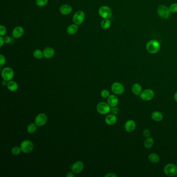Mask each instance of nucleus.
I'll return each instance as SVG.
<instances>
[{"label":"nucleus","mask_w":177,"mask_h":177,"mask_svg":"<svg viewBox=\"0 0 177 177\" xmlns=\"http://www.w3.org/2000/svg\"><path fill=\"white\" fill-rule=\"evenodd\" d=\"M33 56L36 59H41L42 58L43 56V52H42L40 50H36L33 52Z\"/></svg>","instance_id":"27"},{"label":"nucleus","mask_w":177,"mask_h":177,"mask_svg":"<svg viewBox=\"0 0 177 177\" xmlns=\"http://www.w3.org/2000/svg\"><path fill=\"white\" fill-rule=\"evenodd\" d=\"M6 63L5 57L3 55H0V66L1 67L3 66Z\"/></svg>","instance_id":"34"},{"label":"nucleus","mask_w":177,"mask_h":177,"mask_svg":"<svg viewBox=\"0 0 177 177\" xmlns=\"http://www.w3.org/2000/svg\"><path fill=\"white\" fill-rule=\"evenodd\" d=\"M48 0H36V4L39 7H43L47 5Z\"/></svg>","instance_id":"29"},{"label":"nucleus","mask_w":177,"mask_h":177,"mask_svg":"<svg viewBox=\"0 0 177 177\" xmlns=\"http://www.w3.org/2000/svg\"><path fill=\"white\" fill-rule=\"evenodd\" d=\"M154 95L155 94L153 90L146 89L142 90L141 94H140V97L144 101H150L153 98Z\"/></svg>","instance_id":"8"},{"label":"nucleus","mask_w":177,"mask_h":177,"mask_svg":"<svg viewBox=\"0 0 177 177\" xmlns=\"http://www.w3.org/2000/svg\"><path fill=\"white\" fill-rule=\"evenodd\" d=\"M107 101H108V104L111 107L117 106V105L118 104V98L114 94H111V95H110L109 97L108 98Z\"/></svg>","instance_id":"15"},{"label":"nucleus","mask_w":177,"mask_h":177,"mask_svg":"<svg viewBox=\"0 0 177 177\" xmlns=\"http://www.w3.org/2000/svg\"></svg>","instance_id":"43"},{"label":"nucleus","mask_w":177,"mask_h":177,"mask_svg":"<svg viewBox=\"0 0 177 177\" xmlns=\"http://www.w3.org/2000/svg\"><path fill=\"white\" fill-rule=\"evenodd\" d=\"M4 42L6 44H9L11 42V38L9 37V36H5L4 38Z\"/></svg>","instance_id":"36"},{"label":"nucleus","mask_w":177,"mask_h":177,"mask_svg":"<svg viewBox=\"0 0 177 177\" xmlns=\"http://www.w3.org/2000/svg\"><path fill=\"white\" fill-rule=\"evenodd\" d=\"M170 12L172 13H177V3H174L170 5L169 7Z\"/></svg>","instance_id":"30"},{"label":"nucleus","mask_w":177,"mask_h":177,"mask_svg":"<svg viewBox=\"0 0 177 177\" xmlns=\"http://www.w3.org/2000/svg\"><path fill=\"white\" fill-rule=\"evenodd\" d=\"M6 33V29L3 25L0 26V36H5Z\"/></svg>","instance_id":"32"},{"label":"nucleus","mask_w":177,"mask_h":177,"mask_svg":"<svg viewBox=\"0 0 177 177\" xmlns=\"http://www.w3.org/2000/svg\"><path fill=\"white\" fill-rule=\"evenodd\" d=\"M124 87L119 82H114L111 86V90L114 94H122L124 92Z\"/></svg>","instance_id":"10"},{"label":"nucleus","mask_w":177,"mask_h":177,"mask_svg":"<svg viewBox=\"0 0 177 177\" xmlns=\"http://www.w3.org/2000/svg\"><path fill=\"white\" fill-rule=\"evenodd\" d=\"M78 30V25H76V24H73L70 25L68 27V28L66 29V32L70 35H73L77 32Z\"/></svg>","instance_id":"21"},{"label":"nucleus","mask_w":177,"mask_h":177,"mask_svg":"<svg viewBox=\"0 0 177 177\" xmlns=\"http://www.w3.org/2000/svg\"><path fill=\"white\" fill-rule=\"evenodd\" d=\"M24 29L21 27L18 26L15 27L12 32V36L14 38H19L23 36Z\"/></svg>","instance_id":"14"},{"label":"nucleus","mask_w":177,"mask_h":177,"mask_svg":"<svg viewBox=\"0 0 177 177\" xmlns=\"http://www.w3.org/2000/svg\"><path fill=\"white\" fill-rule=\"evenodd\" d=\"M161 48V44L156 40H151L147 43L146 50L151 54H155L159 52Z\"/></svg>","instance_id":"1"},{"label":"nucleus","mask_w":177,"mask_h":177,"mask_svg":"<svg viewBox=\"0 0 177 177\" xmlns=\"http://www.w3.org/2000/svg\"><path fill=\"white\" fill-rule=\"evenodd\" d=\"M174 99H175V101L177 102V92H176L174 94Z\"/></svg>","instance_id":"40"},{"label":"nucleus","mask_w":177,"mask_h":177,"mask_svg":"<svg viewBox=\"0 0 177 177\" xmlns=\"http://www.w3.org/2000/svg\"><path fill=\"white\" fill-rule=\"evenodd\" d=\"M111 108L108 103L101 102L97 104V110L98 112L102 115H105L110 112Z\"/></svg>","instance_id":"6"},{"label":"nucleus","mask_w":177,"mask_h":177,"mask_svg":"<svg viewBox=\"0 0 177 177\" xmlns=\"http://www.w3.org/2000/svg\"><path fill=\"white\" fill-rule=\"evenodd\" d=\"M176 177H177V175H176Z\"/></svg>","instance_id":"42"},{"label":"nucleus","mask_w":177,"mask_h":177,"mask_svg":"<svg viewBox=\"0 0 177 177\" xmlns=\"http://www.w3.org/2000/svg\"><path fill=\"white\" fill-rule=\"evenodd\" d=\"M105 122L106 124L109 125H113L117 122V118L115 115L111 114L106 116L105 118Z\"/></svg>","instance_id":"18"},{"label":"nucleus","mask_w":177,"mask_h":177,"mask_svg":"<svg viewBox=\"0 0 177 177\" xmlns=\"http://www.w3.org/2000/svg\"><path fill=\"white\" fill-rule=\"evenodd\" d=\"M55 55V50L52 47H46L43 50V56L45 58L50 59L52 58Z\"/></svg>","instance_id":"17"},{"label":"nucleus","mask_w":177,"mask_h":177,"mask_svg":"<svg viewBox=\"0 0 177 177\" xmlns=\"http://www.w3.org/2000/svg\"><path fill=\"white\" fill-rule=\"evenodd\" d=\"M21 150L20 147L18 146H14L12 149V153L14 155H18L21 152Z\"/></svg>","instance_id":"28"},{"label":"nucleus","mask_w":177,"mask_h":177,"mask_svg":"<svg viewBox=\"0 0 177 177\" xmlns=\"http://www.w3.org/2000/svg\"><path fill=\"white\" fill-rule=\"evenodd\" d=\"M149 160L151 163L156 164L160 161V157L158 154L156 153H151L148 156Z\"/></svg>","instance_id":"23"},{"label":"nucleus","mask_w":177,"mask_h":177,"mask_svg":"<svg viewBox=\"0 0 177 177\" xmlns=\"http://www.w3.org/2000/svg\"><path fill=\"white\" fill-rule=\"evenodd\" d=\"M105 177H117V175H116L114 173H109L106 175H105Z\"/></svg>","instance_id":"37"},{"label":"nucleus","mask_w":177,"mask_h":177,"mask_svg":"<svg viewBox=\"0 0 177 177\" xmlns=\"http://www.w3.org/2000/svg\"><path fill=\"white\" fill-rule=\"evenodd\" d=\"M151 117L155 122H160L163 119V114L159 111H154L151 114Z\"/></svg>","instance_id":"20"},{"label":"nucleus","mask_w":177,"mask_h":177,"mask_svg":"<svg viewBox=\"0 0 177 177\" xmlns=\"http://www.w3.org/2000/svg\"><path fill=\"white\" fill-rule=\"evenodd\" d=\"M119 112V109L117 106H112L111 107V110H110V112L112 113V114H114V115H116L118 114Z\"/></svg>","instance_id":"33"},{"label":"nucleus","mask_w":177,"mask_h":177,"mask_svg":"<svg viewBox=\"0 0 177 177\" xmlns=\"http://www.w3.org/2000/svg\"><path fill=\"white\" fill-rule=\"evenodd\" d=\"M143 135L144 137H146V138L150 137V135H151V132H150V130H148V129H144L143 132Z\"/></svg>","instance_id":"35"},{"label":"nucleus","mask_w":177,"mask_h":177,"mask_svg":"<svg viewBox=\"0 0 177 177\" xmlns=\"http://www.w3.org/2000/svg\"><path fill=\"white\" fill-rule=\"evenodd\" d=\"M157 12L159 17L163 19H168L171 14L169 8L165 5H160L157 8Z\"/></svg>","instance_id":"2"},{"label":"nucleus","mask_w":177,"mask_h":177,"mask_svg":"<svg viewBox=\"0 0 177 177\" xmlns=\"http://www.w3.org/2000/svg\"><path fill=\"white\" fill-rule=\"evenodd\" d=\"M2 76L4 80L7 82L11 80L14 76V72L10 67H6L2 71Z\"/></svg>","instance_id":"7"},{"label":"nucleus","mask_w":177,"mask_h":177,"mask_svg":"<svg viewBox=\"0 0 177 177\" xmlns=\"http://www.w3.org/2000/svg\"><path fill=\"white\" fill-rule=\"evenodd\" d=\"M136 124L135 121L132 120H128L125 123L124 128L127 132H132L135 130Z\"/></svg>","instance_id":"13"},{"label":"nucleus","mask_w":177,"mask_h":177,"mask_svg":"<svg viewBox=\"0 0 177 177\" xmlns=\"http://www.w3.org/2000/svg\"><path fill=\"white\" fill-rule=\"evenodd\" d=\"M7 87L8 90H10V91H11V92H15V91H16L18 89V84H17V83L16 82H15V81H13V80H10V81H8V82L7 83Z\"/></svg>","instance_id":"22"},{"label":"nucleus","mask_w":177,"mask_h":177,"mask_svg":"<svg viewBox=\"0 0 177 177\" xmlns=\"http://www.w3.org/2000/svg\"><path fill=\"white\" fill-rule=\"evenodd\" d=\"M20 149L24 153L28 154L31 153L33 149L32 142L29 140H25L20 143Z\"/></svg>","instance_id":"4"},{"label":"nucleus","mask_w":177,"mask_h":177,"mask_svg":"<svg viewBox=\"0 0 177 177\" xmlns=\"http://www.w3.org/2000/svg\"><path fill=\"white\" fill-rule=\"evenodd\" d=\"M98 14L104 19H110L112 15V12L110 7L103 6L99 8Z\"/></svg>","instance_id":"5"},{"label":"nucleus","mask_w":177,"mask_h":177,"mask_svg":"<svg viewBox=\"0 0 177 177\" xmlns=\"http://www.w3.org/2000/svg\"><path fill=\"white\" fill-rule=\"evenodd\" d=\"M66 177H74V175L72 172H69L66 174Z\"/></svg>","instance_id":"39"},{"label":"nucleus","mask_w":177,"mask_h":177,"mask_svg":"<svg viewBox=\"0 0 177 177\" xmlns=\"http://www.w3.org/2000/svg\"><path fill=\"white\" fill-rule=\"evenodd\" d=\"M164 171L167 176H175L177 174V166L171 163L167 164L164 168Z\"/></svg>","instance_id":"3"},{"label":"nucleus","mask_w":177,"mask_h":177,"mask_svg":"<svg viewBox=\"0 0 177 177\" xmlns=\"http://www.w3.org/2000/svg\"><path fill=\"white\" fill-rule=\"evenodd\" d=\"M101 96L104 98H108L110 96V93H109V91L106 90H102V92H101Z\"/></svg>","instance_id":"31"},{"label":"nucleus","mask_w":177,"mask_h":177,"mask_svg":"<svg viewBox=\"0 0 177 177\" xmlns=\"http://www.w3.org/2000/svg\"><path fill=\"white\" fill-rule=\"evenodd\" d=\"M7 81L6 80H4L2 82V85L3 86H6L7 85V83L6 82Z\"/></svg>","instance_id":"41"},{"label":"nucleus","mask_w":177,"mask_h":177,"mask_svg":"<svg viewBox=\"0 0 177 177\" xmlns=\"http://www.w3.org/2000/svg\"><path fill=\"white\" fill-rule=\"evenodd\" d=\"M37 128V125L34 123H31L27 127V132L29 134H33L36 132Z\"/></svg>","instance_id":"26"},{"label":"nucleus","mask_w":177,"mask_h":177,"mask_svg":"<svg viewBox=\"0 0 177 177\" xmlns=\"http://www.w3.org/2000/svg\"><path fill=\"white\" fill-rule=\"evenodd\" d=\"M47 116L45 114L40 113L36 116L35 123L38 126H42L47 123Z\"/></svg>","instance_id":"11"},{"label":"nucleus","mask_w":177,"mask_h":177,"mask_svg":"<svg viewBox=\"0 0 177 177\" xmlns=\"http://www.w3.org/2000/svg\"><path fill=\"white\" fill-rule=\"evenodd\" d=\"M84 163L81 161H77L73 164L71 167V170L73 173L78 174L83 171L84 169Z\"/></svg>","instance_id":"12"},{"label":"nucleus","mask_w":177,"mask_h":177,"mask_svg":"<svg viewBox=\"0 0 177 177\" xmlns=\"http://www.w3.org/2000/svg\"><path fill=\"white\" fill-rule=\"evenodd\" d=\"M72 8L69 4L62 5L59 9L60 13L64 15H68L70 14L72 12Z\"/></svg>","instance_id":"16"},{"label":"nucleus","mask_w":177,"mask_h":177,"mask_svg":"<svg viewBox=\"0 0 177 177\" xmlns=\"http://www.w3.org/2000/svg\"><path fill=\"white\" fill-rule=\"evenodd\" d=\"M85 14L82 11L76 12L73 16V21L74 24L76 25H80L83 23L85 19Z\"/></svg>","instance_id":"9"},{"label":"nucleus","mask_w":177,"mask_h":177,"mask_svg":"<svg viewBox=\"0 0 177 177\" xmlns=\"http://www.w3.org/2000/svg\"><path fill=\"white\" fill-rule=\"evenodd\" d=\"M154 143V141L152 138L148 137V138H146V139L144 140V146L147 149H150L153 146Z\"/></svg>","instance_id":"24"},{"label":"nucleus","mask_w":177,"mask_h":177,"mask_svg":"<svg viewBox=\"0 0 177 177\" xmlns=\"http://www.w3.org/2000/svg\"><path fill=\"white\" fill-rule=\"evenodd\" d=\"M101 27L104 29H108L111 26V21L109 19H104L101 22Z\"/></svg>","instance_id":"25"},{"label":"nucleus","mask_w":177,"mask_h":177,"mask_svg":"<svg viewBox=\"0 0 177 177\" xmlns=\"http://www.w3.org/2000/svg\"><path fill=\"white\" fill-rule=\"evenodd\" d=\"M132 90L134 94L135 95H140L142 92V87L141 85L138 83H135L133 84L132 87Z\"/></svg>","instance_id":"19"},{"label":"nucleus","mask_w":177,"mask_h":177,"mask_svg":"<svg viewBox=\"0 0 177 177\" xmlns=\"http://www.w3.org/2000/svg\"><path fill=\"white\" fill-rule=\"evenodd\" d=\"M4 38L2 36L0 37V47H2L3 45L4 44Z\"/></svg>","instance_id":"38"}]
</instances>
